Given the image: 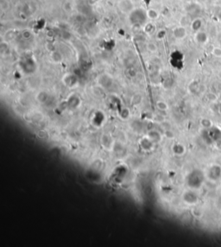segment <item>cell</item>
I'll use <instances>...</instances> for the list:
<instances>
[{
    "label": "cell",
    "instance_id": "6da1fadb",
    "mask_svg": "<svg viewBox=\"0 0 221 247\" xmlns=\"http://www.w3.org/2000/svg\"><path fill=\"white\" fill-rule=\"evenodd\" d=\"M205 176L204 174L201 170H194L188 178V185L191 186L192 188H200L203 182H204Z\"/></svg>",
    "mask_w": 221,
    "mask_h": 247
},
{
    "label": "cell",
    "instance_id": "7a4b0ae2",
    "mask_svg": "<svg viewBox=\"0 0 221 247\" xmlns=\"http://www.w3.org/2000/svg\"><path fill=\"white\" fill-rule=\"evenodd\" d=\"M147 17H148L147 13H145L141 9L134 10L131 11V14H130V20L132 22V24H135V25L138 24V26L141 25L144 22V19L146 20Z\"/></svg>",
    "mask_w": 221,
    "mask_h": 247
},
{
    "label": "cell",
    "instance_id": "3957f363",
    "mask_svg": "<svg viewBox=\"0 0 221 247\" xmlns=\"http://www.w3.org/2000/svg\"><path fill=\"white\" fill-rule=\"evenodd\" d=\"M208 177L212 181H217L220 179L221 176V168L220 165H213L212 167L209 168L208 169Z\"/></svg>",
    "mask_w": 221,
    "mask_h": 247
},
{
    "label": "cell",
    "instance_id": "277c9868",
    "mask_svg": "<svg viewBox=\"0 0 221 247\" xmlns=\"http://www.w3.org/2000/svg\"><path fill=\"white\" fill-rule=\"evenodd\" d=\"M173 35L175 38L176 39H183L186 37L187 35V30H186V28L184 26H178V27H175L174 29H173Z\"/></svg>",
    "mask_w": 221,
    "mask_h": 247
},
{
    "label": "cell",
    "instance_id": "5b68a950",
    "mask_svg": "<svg viewBox=\"0 0 221 247\" xmlns=\"http://www.w3.org/2000/svg\"><path fill=\"white\" fill-rule=\"evenodd\" d=\"M208 135L213 141H219L221 139V131L217 127H211L208 131Z\"/></svg>",
    "mask_w": 221,
    "mask_h": 247
},
{
    "label": "cell",
    "instance_id": "8992f818",
    "mask_svg": "<svg viewBox=\"0 0 221 247\" xmlns=\"http://www.w3.org/2000/svg\"><path fill=\"white\" fill-rule=\"evenodd\" d=\"M194 39L195 41L200 43V44H204L207 42L208 40V36L207 35V33L203 32V31H198L196 32L195 34V36H194Z\"/></svg>",
    "mask_w": 221,
    "mask_h": 247
},
{
    "label": "cell",
    "instance_id": "52a82bcc",
    "mask_svg": "<svg viewBox=\"0 0 221 247\" xmlns=\"http://www.w3.org/2000/svg\"><path fill=\"white\" fill-rule=\"evenodd\" d=\"M184 200L188 204H194L197 202L198 201V197L197 195L193 193V192H187L185 195H184Z\"/></svg>",
    "mask_w": 221,
    "mask_h": 247
},
{
    "label": "cell",
    "instance_id": "ba28073f",
    "mask_svg": "<svg viewBox=\"0 0 221 247\" xmlns=\"http://www.w3.org/2000/svg\"><path fill=\"white\" fill-rule=\"evenodd\" d=\"M202 25H203V21L201 18H194L191 22V29L192 30L198 32L201 29Z\"/></svg>",
    "mask_w": 221,
    "mask_h": 247
},
{
    "label": "cell",
    "instance_id": "9c48e42d",
    "mask_svg": "<svg viewBox=\"0 0 221 247\" xmlns=\"http://www.w3.org/2000/svg\"><path fill=\"white\" fill-rule=\"evenodd\" d=\"M148 137H149L152 142H158V141H160V139H161V137H160L159 133L156 132V131H151V132H150L149 135H148Z\"/></svg>",
    "mask_w": 221,
    "mask_h": 247
},
{
    "label": "cell",
    "instance_id": "30bf717a",
    "mask_svg": "<svg viewBox=\"0 0 221 247\" xmlns=\"http://www.w3.org/2000/svg\"><path fill=\"white\" fill-rule=\"evenodd\" d=\"M201 11V7L199 6V4L196 3H192L189 4V8H188V12L189 13H200Z\"/></svg>",
    "mask_w": 221,
    "mask_h": 247
},
{
    "label": "cell",
    "instance_id": "8fae6325",
    "mask_svg": "<svg viewBox=\"0 0 221 247\" xmlns=\"http://www.w3.org/2000/svg\"><path fill=\"white\" fill-rule=\"evenodd\" d=\"M37 100L41 103H44L47 101V99H48V95L45 93V92H41L37 94V97H36Z\"/></svg>",
    "mask_w": 221,
    "mask_h": 247
},
{
    "label": "cell",
    "instance_id": "7c38bea8",
    "mask_svg": "<svg viewBox=\"0 0 221 247\" xmlns=\"http://www.w3.org/2000/svg\"><path fill=\"white\" fill-rule=\"evenodd\" d=\"M147 16H148V17L150 18V19H156V18L159 16V13H158L156 10L150 9V10H149L147 11Z\"/></svg>",
    "mask_w": 221,
    "mask_h": 247
},
{
    "label": "cell",
    "instance_id": "4fadbf2b",
    "mask_svg": "<svg viewBox=\"0 0 221 247\" xmlns=\"http://www.w3.org/2000/svg\"><path fill=\"white\" fill-rule=\"evenodd\" d=\"M51 57L54 62H61L62 61V55L61 54V53H59L57 51L53 52V54H51Z\"/></svg>",
    "mask_w": 221,
    "mask_h": 247
},
{
    "label": "cell",
    "instance_id": "5bb4252c",
    "mask_svg": "<svg viewBox=\"0 0 221 247\" xmlns=\"http://www.w3.org/2000/svg\"><path fill=\"white\" fill-rule=\"evenodd\" d=\"M156 107H157V109L160 110V111H166V110H168L169 105H168V104H167L166 102L160 100V101H157V103H156Z\"/></svg>",
    "mask_w": 221,
    "mask_h": 247
},
{
    "label": "cell",
    "instance_id": "9a60e30c",
    "mask_svg": "<svg viewBox=\"0 0 221 247\" xmlns=\"http://www.w3.org/2000/svg\"><path fill=\"white\" fill-rule=\"evenodd\" d=\"M146 47H147V49H148L150 52H151V53H155V52L157 51V46H156V44L155 42H150L147 43Z\"/></svg>",
    "mask_w": 221,
    "mask_h": 247
},
{
    "label": "cell",
    "instance_id": "2e32d148",
    "mask_svg": "<svg viewBox=\"0 0 221 247\" xmlns=\"http://www.w3.org/2000/svg\"><path fill=\"white\" fill-rule=\"evenodd\" d=\"M155 30V25L152 23H147L144 26V31L148 34H151Z\"/></svg>",
    "mask_w": 221,
    "mask_h": 247
},
{
    "label": "cell",
    "instance_id": "e0dca14e",
    "mask_svg": "<svg viewBox=\"0 0 221 247\" xmlns=\"http://www.w3.org/2000/svg\"><path fill=\"white\" fill-rule=\"evenodd\" d=\"M141 100H142V97H141L139 94H135V95L132 97V99H131V102H132L134 105L139 104V103L141 102Z\"/></svg>",
    "mask_w": 221,
    "mask_h": 247
},
{
    "label": "cell",
    "instance_id": "ac0fdd59",
    "mask_svg": "<svg viewBox=\"0 0 221 247\" xmlns=\"http://www.w3.org/2000/svg\"><path fill=\"white\" fill-rule=\"evenodd\" d=\"M201 125H202L204 127H206V128H211V127H212V122H211L209 119H207V118L202 119Z\"/></svg>",
    "mask_w": 221,
    "mask_h": 247
},
{
    "label": "cell",
    "instance_id": "d6986e66",
    "mask_svg": "<svg viewBox=\"0 0 221 247\" xmlns=\"http://www.w3.org/2000/svg\"><path fill=\"white\" fill-rule=\"evenodd\" d=\"M213 54L216 57H221V48L216 47L213 49Z\"/></svg>",
    "mask_w": 221,
    "mask_h": 247
},
{
    "label": "cell",
    "instance_id": "ffe728a7",
    "mask_svg": "<svg viewBox=\"0 0 221 247\" xmlns=\"http://www.w3.org/2000/svg\"><path fill=\"white\" fill-rule=\"evenodd\" d=\"M166 36V31L164 29H161L157 32L156 34V38L160 39V40H163L164 37Z\"/></svg>",
    "mask_w": 221,
    "mask_h": 247
},
{
    "label": "cell",
    "instance_id": "44dd1931",
    "mask_svg": "<svg viewBox=\"0 0 221 247\" xmlns=\"http://www.w3.org/2000/svg\"><path fill=\"white\" fill-rule=\"evenodd\" d=\"M165 136H166V137L169 138V139H171V138H173V137H175L174 132L171 131H169V130H167V131H165Z\"/></svg>",
    "mask_w": 221,
    "mask_h": 247
},
{
    "label": "cell",
    "instance_id": "7402d4cb",
    "mask_svg": "<svg viewBox=\"0 0 221 247\" xmlns=\"http://www.w3.org/2000/svg\"><path fill=\"white\" fill-rule=\"evenodd\" d=\"M217 18H218V20L221 22V10L218 12V14H217Z\"/></svg>",
    "mask_w": 221,
    "mask_h": 247
},
{
    "label": "cell",
    "instance_id": "603a6c76",
    "mask_svg": "<svg viewBox=\"0 0 221 247\" xmlns=\"http://www.w3.org/2000/svg\"><path fill=\"white\" fill-rule=\"evenodd\" d=\"M219 112H220V113L221 114V103L220 104V105H219Z\"/></svg>",
    "mask_w": 221,
    "mask_h": 247
},
{
    "label": "cell",
    "instance_id": "cb8c5ba5",
    "mask_svg": "<svg viewBox=\"0 0 221 247\" xmlns=\"http://www.w3.org/2000/svg\"><path fill=\"white\" fill-rule=\"evenodd\" d=\"M220 48H221V38H220Z\"/></svg>",
    "mask_w": 221,
    "mask_h": 247
}]
</instances>
